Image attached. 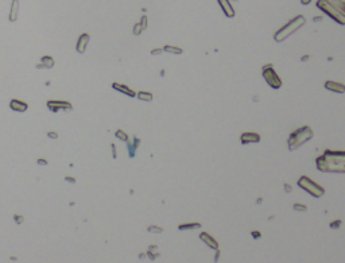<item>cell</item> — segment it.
<instances>
[{
  "label": "cell",
  "mask_w": 345,
  "mask_h": 263,
  "mask_svg": "<svg viewBox=\"0 0 345 263\" xmlns=\"http://www.w3.org/2000/svg\"><path fill=\"white\" fill-rule=\"evenodd\" d=\"M340 225H341V220H336V221H332V224H330V228H333V229H337V228H340Z\"/></svg>",
  "instance_id": "26"
},
{
  "label": "cell",
  "mask_w": 345,
  "mask_h": 263,
  "mask_svg": "<svg viewBox=\"0 0 345 263\" xmlns=\"http://www.w3.org/2000/svg\"><path fill=\"white\" fill-rule=\"evenodd\" d=\"M112 88L115 91H117V92H120V93H123V95H125V96H129V97H135L136 96V93L135 92H133L131 88L129 87H127V85H123V84H117V83H113L112 84Z\"/></svg>",
  "instance_id": "12"
},
{
  "label": "cell",
  "mask_w": 345,
  "mask_h": 263,
  "mask_svg": "<svg viewBox=\"0 0 345 263\" xmlns=\"http://www.w3.org/2000/svg\"><path fill=\"white\" fill-rule=\"evenodd\" d=\"M89 39H90V36H89V34H81L78 40H77L76 43V50L78 51V53H84L85 50H86V46L89 43Z\"/></svg>",
  "instance_id": "10"
},
{
  "label": "cell",
  "mask_w": 345,
  "mask_h": 263,
  "mask_svg": "<svg viewBox=\"0 0 345 263\" xmlns=\"http://www.w3.org/2000/svg\"><path fill=\"white\" fill-rule=\"evenodd\" d=\"M305 18H303L302 15H298L295 16L294 19H291L290 22H288L287 24H284L283 27L280 28V30H278L275 32V35H274V39L276 40V42H282V40H284L287 38V36H290L292 32H295L298 28H301L303 24H305Z\"/></svg>",
  "instance_id": "4"
},
{
  "label": "cell",
  "mask_w": 345,
  "mask_h": 263,
  "mask_svg": "<svg viewBox=\"0 0 345 263\" xmlns=\"http://www.w3.org/2000/svg\"><path fill=\"white\" fill-rule=\"evenodd\" d=\"M65 180L68 181V182H72V184H74V182H76V180H74L73 177H70V176H66V177H65Z\"/></svg>",
  "instance_id": "36"
},
{
  "label": "cell",
  "mask_w": 345,
  "mask_h": 263,
  "mask_svg": "<svg viewBox=\"0 0 345 263\" xmlns=\"http://www.w3.org/2000/svg\"><path fill=\"white\" fill-rule=\"evenodd\" d=\"M135 97H138L139 100H142V101H151L154 96H153V93H151V92H144V91H142V92H138Z\"/></svg>",
  "instance_id": "17"
},
{
  "label": "cell",
  "mask_w": 345,
  "mask_h": 263,
  "mask_svg": "<svg viewBox=\"0 0 345 263\" xmlns=\"http://www.w3.org/2000/svg\"><path fill=\"white\" fill-rule=\"evenodd\" d=\"M301 3H302V4H305V6H307V4H310V3H311V0H301Z\"/></svg>",
  "instance_id": "37"
},
{
  "label": "cell",
  "mask_w": 345,
  "mask_h": 263,
  "mask_svg": "<svg viewBox=\"0 0 345 263\" xmlns=\"http://www.w3.org/2000/svg\"><path fill=\"white\" fill-rule=\"evenodd\" d=\"M10 107L12 111H16V112H24L26 109L28 108V105L26 104L24 101H20V100H11L10 103Z\"/></svg>",
  "instance_id": "14"
},
{
  "label": "cell",
  "mask_w": 345,
  "mask_h": 263,
  "mask_svg": "<svg viewBox=\"0 0 345 263\" xmlns=\"http://www.w3.org/2000/svg\"><path fill=\"white\" fill-rule=\"evenodd\" d=\"M140 26H142L143 30H144V28H147V16H142V20H140Z\"/></svg>",
  "instance_id": "27"
},
{
  "label": "cell",
  "mask_w": 345,
  "mask_h": 263,
  "mask_svg": "<svg viewBox=\"0 0 345 263\" xmlns=\"http://www.w3.org/2000/svg\"><path fill=\"white\" fill-rule=\"evenodd\" d=\"M251 233H252V238H254V239H259V238L262 236V235H260V232H259V231H252Z\"/></svg>",
  "instance_id": "32"
},
{
  "label": "cell",
  "mask_w": 345,
  "mask_h": 263,
  "mask_svg": "<svg viewBox=\"0 0 345 263\" xmlns=\"http://www.w3.org/2000/svg\"><path fill=\"white\" fill-rule=\"evenodd\" d=\"M132 143H133V146H135L136 149H138V147H139V144H140V139L138 138V136H135V138H133V142H132Z\"/></svg>",
  "instance_id": "31"
},
{
  "label": "cell",
  "mask_w": 345,
  "mask_h": 263,
  "mask_svg": "<svg viewBox=\"0 0 345 263\" xmlns=\"http://www.w3.org/2000/svg\"><path fill=\"white\" fill-rule=\"evenodd\" d=\"M284 190H286L287 193H290V192H292V188L288 184H284Z\"/></svg>",
  "instance_id": "34"
},
{
  "label": "cell",
  "mask_w": 345,
  "mask_h": 263,
  "mask_svg": "<svg viewBox=\"0 0 345 263\" xmlns=\"http://www.w3.org/2000/svg\"><path fill=\"white\" fill-rule=\"evenodd\" d=\"M47 136H49V138H51V139H57V138H58V134H57V132L50 131V132H47Z\"/></svg>",
  "instance_id": "29"
},
{
  "label": "cell",
  "mask_w": 345,
  "mask_h": 263,
  "mask_svg": "<svg viewBox=\"0 0 345 263\" xmlns=\"http://www.w3.org/2000/svg\"><path fill=\"white\" fill-rule=\"evenodd\" d=\"M294 210H299V212H306L307 210V206L306 205H302V204H294L292 205Z\"/></svg>",
  "instance_id": "23"
},
{
  "label": "cell",
  "mask_w": 345,
  "mask_h": 263,
  "mask_svg": "<svg viewBox=\"0 0 345 263\" xmlns=\"http://www.w3.org/2000/svg\"><path fill=\"white\" fill-rule=\"evenodd\" d=\"M18 7H19V0H12L11 4V12H10V20L15 22L18 18Z\"/></svg>",
  "instance_id": "16"
},
{
  "label": "cell",
  "mask_w": 345,
  "mask_h": 263,
  "mask_svg": "<svg viewBox=\"0 0 345 263\" xmlns=\"http://www.w3.org/2000/svg\"><path fill=\"white\" fill-rule=\"evenodd\" d=\"M115 135H116V138H119L120 140H123V142H128V140H129L128 135L125 134L124 131H121V129H117V131L115 132Z\"/></svg>",
  "instance_id": "21"
},
{
  "label": "cell",
  "mask_w": 345,
  "mask_h": 263,
  "mask_svg": "<svg viewBox=\"0 0 345 263\" xmlns=\"http://www.w3.org/2000/svg\"><path fill=\"white\" fill-rule=\"evenodd\" d=\"M111 147H112V155H113V158H116V157H117V154H116V146H115V144H111Z\"/></svg>",
  "instance_id": "35"
},
{
  "label": "cell",
  "mask_w": 345,
  "mask_h": 263,
  "mask_svg": "<svg viewBox=\"0 0 345 263\" xmlns=\"http://www.w3.org/2000/svg\"><path fill=\"white\" fill-rule=\"evenodd\" d=\"M200 239H201L202 242L205 243L208 247L213 248V250H217V248H218V243H217V240L214 239V238H212V236H210L209 233H206V232L200 233Z\"/></svg>",
  "instance_id": "11"
},
{
  "label": "cell",
  "mask_w": 345,
  "mask_h": 263,
  "mask_svg": "<svg viewBox=\"0 0 345 263\" xmlns=\"http://www.w3.org/2000/svg\"><path fill=\"white\" fill-rule=\"evenodd\" d=\"M298 186L302 188L303 190H306L310 196H313V197H316V198H320L321 196H324V193H325V189L322 186H320L318 184H316L314 181H311L307 176H302L301 178L298 180Z\"/></svg>",
  "instance_id": "5"
},
{
  "label": "cell",
  "mask_w": 345,
  "mask_h": 263,
  "mask_svg": "<svg viewBox=\"0 0 345 263\" xmlns=\"http://www.w3.org/2000/svg\"><path fill=\"white\" fill-rule=\"evenodd\" d=\"M36 162H38V165H42V166H46V165H47V161H46V159H42V158H39Z\"/></svg>",
  "instance_id": "33"
},
{
  "label": "cell",
  "mask_w": 345,
  "mask_h": 263,
  "mask_svg": "<svg viewBox=\"0 0 345 263\" xmlns=\"http://www.w3.org/2000/svg\"><path fill=\"white\" fill-rule=\"evenodd\" d=\"M317 169L324 173H345L344 151L325 150L324 154L316 159Z\"/></svg>",
  "instance_id": "1"
},
{
  "label": "cell",
  "mask_w": 345,
  "mask_h": 263,
  "mask_svg": "<svg viewBox=\"0 0 345 263\" xmlns=\"http://www.w3.org/2000/svg\"><path fill=\"white\" fill-rule=\"evenodd\" d=\"M147 229H148V232H153V233H162V231H163L161 227H157V225H151Z\"/></svg>",
  "instance_id": "24"
},
{
  "label": "cell",
  "mask_w": 345,
  "mask_h": 263,
  "mask_svg": "<svg viewBox=\"0 0 345 263\" xmlns=\"http://www.w3.org/2000/svg\"><path fill=\"white\" fill-rule=\"evenodd\" d=\"M148 258L151 259V261H154V259H157L159 257V252H158V247L157 246H150L148 247Z\"/></svg>",
  "instance_id": "20"
},
{
  "label": "cell",
  "mask_w": 345,
  "mask_h": 263,
  "mask_svg": "<svg viewBox=\"0 0 345 263\" xmlns=\"http://www.w3.org/2000/svg\"><path fill=\"white\" fill-rule=\"evenodd\" d=\"M242 143L243 144H250V143H258L260 142V135L256 134V132H243L242 136Z\"/></svg>",
  "instance_id": "9"
},
{
  "label": "cell",
  "mask_w": 345,
  "mask_h": 263,
  "mask_svg": "<svg viewBox=\"0 0 345 263\" xmlns=\"http://www.w3.org/2000/svg\"><path fill=\"white\" fill-rule=\"evenodd\" d=\"M317 7L337 23L345 24V0H318Z\"/></svg>",
  "instance_id": "2"
},
{
  "label": "cell",
  "mask_w": 345,
  "mask_h": 263,
  "mask_svg": "<svg viewBox=\"0 0 345 263\" xmlns=\"http://www.w3.org/2000/svg\"><path fill=\"white\" fill-rule=\"evenodd\" d=\"M324 87L328 91L334 92V93H344V92H345L344 85L340 84V83H334V81H326V83L324 84Z\"/></svg>",
  "instance_id": "13"
},
{
  "label": "cell",
  "mask_w": 345,
  "mask_h": 263,
  "mask_svg": "<svg viewBox=\"0 0 345 263\" xmlns=\"http://www.w3.org/2000/svg\"><path fill=\"white\" fill-rule=\"evenodd\" d=\"M163 51H167V53H171V54H182L183 50L181 47H177V46H170V45H166L163 47Z\"/></svg>",
  "instance_id": "18"
},
{
  "label": "cell",
  "mask_w": 345,
  "mask_h": 263,
  "mask_svg": "<svg viewBox=\"0 0 345 263\" xmlns=\"http://www.w3.org/2000/svg\"><path fill=\"white\" fill-rule=\"evenodd\" d=\"M40 64L36 65V68L38 69H42V68H46V69H50L54 66V60L53 57H49V55H43L42 58H40Z\"/></svg>",
  "instance_id": "15"
},
{
  "label": "cell",
  "mask_w": 345,
  "mask_h": 263,
  "mask_svg": "<svg viewBox=\"0 0 345 263\" xmlns=\"http://www.w3.org/2000/svg\"><path fill=\"white\" fill-rule=\"evenodd\" d=\"M127 147H128V155H129V158H133L135 157V151H136V147L133 146V143H131L128 140L127 142Z\"/></svg>",
  "instance_id": "22"
},
{
  "label": "cell",
  "mask_w": 345,
  "mask_h": 263,
  "mask_svg": "<svg viewBox=\"0 0 345 263\" xmlns=\"http://www.w3.org/2000/svg\"><path fill=\"white\" fill-rule=\"evenodd\" d=\"M314 136V132L309 125H303V127L295 129L294 132H291L290 136H288V140H287V144H288V150H295L298 149L299 146L305 144L306 142Z\"/></svg>",
  "instance_id": "3"
},
{
  "label": "cell",
  "mask_w": 345,
  "mask_h": 263,
  "mask_svg": "<svg viewBox=\"0 0 345 263\" xmlns=\"http://www.w3.org/2000/svg\"><path fill=\"white\" fill-rule=\"evenodd\" d=\"M262 74H263V78L266 80V83L272 88V89H279L282 87V80L280 77L278 76V73L275 72L274 66L271 64L268 65H264L262 68Z\"/></svg>",
  "instance_id": "6"
},
{
  "label": "cell",
  "mask_w": 345,
  "mask_h": 263,
  "mask_svg": "<svg viewBox=\"0 0 345 263\" xmlns=\"http://www.w3.org/2000/svg\"><path fill=\"white\" fill-rule=\"evenodd\" d=\"M162 49H154V50H151V55H159V54H162Z\"/></svg>",
  "instance_id": "30"
},
{
  "label": "cell",
  "mask_w": 345,
  "mask_h": 263,
  "mask_svg": "<svg viewBox=\"0 0 345 263\" xmlns=\"http://www.w3.org/2000/svg\"><path fill=\"white\" fill-rule=\"evenodd\" d=\"M218 2V4H220V7H221V10H222V12L225 14V16L227 18H235V8H233L232 7V4H231V2H229V0H217Z\"/></svg>",
  "instance_id": "8"
},
{
  "label": "cell",
  "mask_w": 345,
  "mask_h": 263,
  "mask_svg": "<svg viewBox=\"0 0 345 263\" xmlns=\"http://www.w3.org/2000/svg\"><path fill=\"white\" fill-rule=\"evenodd\" d=\"M142 26H140V23H136L135 26H133V34L135 35H140V32H142Z\"/></svg>",
  "instance_id": "25"
},
{
  "label": "cell",
  "mask_w": 345,
  "mask_h": 263,
  "mask_svg": "<svg viewBox=\"0 0 345 263\" xmlns=\"http://www.w3.org/2000/svg\"><path fill=\"white\" fill-rule=\"evenodd\" d=\"M14 220L16 221L18 224H22V223H23V217L19 216V214H15V216H14Z\"/></svg>",
  "instance_id": "28"
},
{
  "label": "cell",
  "mask_w": 345,
  "mask_h": 263,
  "mask_svg": "<svg viewBox=\"0 0 345 263\" xmlns=\"http://www.w3.org/2000/svg\"><path fill=\"white\" fill-rule=\"evenodd\" d=\"M201 224L200 223H189V224H181L178 229L179 231H189V229H194V228H200Z\"/></svg>",
  "instance_id": "19"
},
{
  "label": "cell",
  "mask_w": 345,
  "mask_h": 263,
  "mask_svg": "<svg viewBox=\"0 0 345 263\" xmlns=\"http://www.w3.org/2000/svg\"><path fill=\"white\" fill-rule=\"evenodd\" d=\"M47 108H49L51 112L57 113L58 111H72L73 107L69 101H64V100H49L47 101Z\"/></svg>",
  "instance_id": "7"
}]
</instances>
